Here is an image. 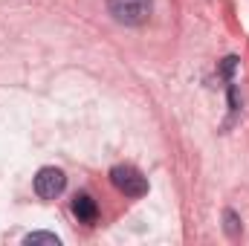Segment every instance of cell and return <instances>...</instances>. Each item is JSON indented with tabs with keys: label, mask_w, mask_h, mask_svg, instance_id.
Wrapping results in <instances>:
<instances>
[{
	"label": "cell",
	"mask_w": 249,
	"mask_h": 246,
	"mask_svg": "<svg viewBox=\"0 0 249 246\" xmlns=\"http://www.w3.org/2000/svg\"><path fill=\"white\" fill-rule=\"evenodd\" d=\"M107 12L113 15L116 23L142 26V23H148V18L154 12V0H107Z\"/></svg>",
	"instance_id": "obj_1"
},
{
	"label": "cell",
	"mask_w": 249,
	"mask_h": 246,
	"mask_svg": "<svg viewBox=\"0 0 249 246\" xmlns=\"http://www.w3.org/2000/svg\"><path fill=\"white\" fill-rule=\"evenodd\" d=\"M110 183L122 191L124 197H145L148 194V177L133 165H113Z\"/></svg>",
	"instance_id": "obj_2"
},
{
	"label": "cell",
	"mask_w": 249,
	"mask_h": 246,
	"mask_svg": "<svg viewBox=\"0 0 249 246\" xmlns=\"http://www.w3.org/2000/svg\"><path fill=\"white\" fill-rule=\"evenodd\" d=\"M32 185H35V194H38L41 200H55L64 188H67V177H64L61 168L47 165V168H41V171L35 174V183Z\"/></svg>",
	"instance_id": "obj_3"
},
{
	"label": "cell",
	"mask_w": 249,
	"mask_h": 246,
	"mask_svg": "<svg viewBox=\"0 0 249 246\" xmlns=\"http://www.w3.org/2000/svg\"><path fill=\"white\" fill-rule=\"evenodd\" d=\"M72 214L78 217V223H96L99 206H96V200H93L90 194H75V200H72Z\"/></svg>",
	"instance_id": "obj_4"
},
{
	"label": "cell",
	"mask_w": 249,
	"mask_h": 246,
	"mask_svg": "<svg viewBox=\"0 0 249 246\" xmlns=\"http://www.w3.org/2000/svg\"><path fill=\"white\" fill-rule=\"evenodd\" d=\"M23 244H26V246H35V244L61 246V238H58V235H53V232H32V235H26V238H23Z\"/></svg>",
	"instance_id": "obj_5"
},
{
	"label": "cell",
	"mask_w": 249,
	"mask_h": 246,
	"mask_svg": "<svg viewBox=\"0 0 249 246\" xmlns=\"http://www.w3.org/2000/svg\"><path fill=\"white\" fill-rule=\"evenodd\" d=\"M223 229H226V235H229V238H238V235H241V217H238L232 209H226V211H223Z\"/></svg>",
	"instance_id": "obj_6"
},
{
	"label": "cell",
	"mask_w": 249,
	"mask_h": 246,
	"mask_svg": "<svg viewBox=\"0 0 249 246\" xmlns=\"http://www.w3.org/2000/svg\"><path fill=\"white\" fill-rule=\"evenodd\" d=\"M229 110H232V113L241 110V99H238V87H235V84H229Z\"/></svg>",
	"instance_id": "obj_7"
},
{
	"label": "cell",
	"mask_w": 249,
	"mask_h": 246,
	"mask_svg": "<svg viewBox=\"0 0 249 246\" xmlns=\"http://www.w3.org/2000/svg\"><path fill=\"white\" fill-rule=\"evenodd\" d=\"M235 67H238V58H235V55H229V58L223 61V67H220V72H223V78H232V72H235Z\"/></svg>",
	"instance_id": "obj_8"
}]
</instances>
